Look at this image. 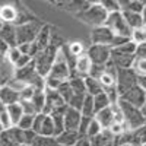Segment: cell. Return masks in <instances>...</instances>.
Wrapping results in <instances>:
<instances>
[{
  "label": "cell",
  "mask_w": 146,
  "mask_h": 146,
  "mask_svg": "<svg viewBox=\"0 0 146 146\" xmlns=\"http://www.w3.org/2000/svg\"><path fill=\"white\" fill-rule=\"evenodd\" d=\"M80 21H83L85 23L92 28H98L105 25V21L108 18V12L102 7L101 2H95V3H88V6L83 10H80L76 15Z\"/></svg>",
  "instance_id": "1"
},
{
  "label": "cell",
  "mask_w": 146,
  "mask_h": 146,
  "mask_svg": "<svg viewBox=\"0 0 146 146\" xmlns=\"http://www.w3.org/2000/svg\"><path fill=\"white\" fill-rule=\"evenodd\" d=\"M118 107L121 110V113H123V117H124V124L129 127L130 131L133 130H137L140 129L142 126L146 124V120L140 111V108H136L130 104H127L126 101L123 100H118Z\"/></svg>",
  "instance_id": "2"
},
{
  "label": "cell",
  "mask_w": 146,
  "mask_h": 146,
  "mask_svg": "<svg viewBox=\"0 0 146 146\" xmlns=\"http://www.w3.org/2000/svg\"><path fill=\"white\" fill-rule=\"evenodd\" d=\"M44 23L38 19H34L29 22H25L22 25H16V45L19 44H31L36 35L42 29Z\"/></svg>",
  "instance_id": "3"
},
{
  "label": "cell",
  "mask_w": 146,
  "mask_h": 146,
  "mask_svg": "<svg viewBox=\"0 0 146 146\" xmlns=\"http://www.w3.org/2000/svg\"><path fill=\"white\" fill-rule=\"evenodd\" d=\"M105 27L111 29L114 35L130 38L131 29L127 27V23L124 21V16H123V13H121V10L120 12H113V13H108V18L105 21Z\"/></svg>",
  "instance_id": "4"
},
{
  "label": "cell",
  "mask_w": 146,
  "mask_h": 146,
  "mask_svg": "<svg viewBox=\"0 0 146 146\" xmlns=\"http://www.w3.org/2000/svg\"><path fill=\"white\" fill-rule=\"evenodd\" d=\"M51 28L48 25H44L42 29L40 31V34L36 35V38L31 42V53L29 56L34 58L35 56H38L40 53H42L45 48L50 45V41H51Z\"/></svg>",
  "instance_id": "5"
},
{
  "label": "cell",
  "mask_w": 146,
  "mask_h": 146,
  "mask_svg": "<svg viewBox=\"0 0 146 146\" xmlns=\"http://www.w3.org/2000/svg\"><path fill=\"white\" fill-rule=\"evenodd\" d=\"M137 85V76L131 69H118L117 72V91L118 94H124Z\"/></svg>",
  "instance_id": "6"
},
{
  "label": "cell",
  "mask_w": 146,
  "mask_h": 146,
  "mask_svg": "<svg viewBox=\"0 0 146 146\" xmlns=\"http://www.w3.org/2000/svg\"><path fill=\"white\" fill-rule=\"evenodd\" d=\"M88 57L91 58L92 64L105 66L111 58V47L107 45H91L88 48Z\"/></svg>",
  "instance_id": "7"
},
{
  "label": "cell",
  "mask_w": 146,
  "mask_h": 146,
  "mask_svg": "<svg viewBox=\"0 0 146 146\" xmlns=\"http://www.w3.org/2000/svg\"><path fill=\"white\" fill-rule=\"evenodd\" d=\"M114 36L115 35L113 34V31L110 29V28H107L105 25L91 29V41H92V45H107V47H111Z\"/></svg>",
  "instance_id": "8"
},
{
  "label": "cell",
  "mask_w": 146,
  "mask_h": 146,
  "mask_svg": "<svg viewBox=\"0 0 146 146\" xmlns=\"http://www.w3.org/2000/svg\"><path fill=\"white\" fill-rule=\"evenodd\" d=\"M120 100L126 101L127 104L136 107V108H142L146 104V92L139 86V85H136V86H133L131 89L126 91L124 94H121Z\"/></svg>",
  "instance_id": "9"
},
{
  "label": "cell",
  "mask_w": 146,
  "mask_h": 146,
  "mask_svg": "<svg viewBox=\"0 0 146 146\" xmlns=\"http://www.w3.org/2000/svg\"><path fill=\"white\" fill-rule=\"evenodd\" d=\"M45 104H44V108H42V114L45 115H50L53 111L56 110H60L66 107V102L63 101V98L58 95L57 91L54 89H45Z\"/></svg>",
  "instance_id": "10"
},
{
  "label": "cell",
  "mask_w": 146,
  "mask_h": 146,
  "mask_svg": "<svg viewBox=\"0 0 146 146\" xmlns=\"http://www.w3.org/2000/svg\"><path fill=\"white\" fill-rule=\"evenodd\" d=\"M91 69H92V62L88 57V54L85 53L82 56H79L75 62V67L72 70V76H79V78H88L91 75Z\"/></svg>",
  "instance_id": "11"
},
{
  "label": "cell",
  "mask_w": 146,
  "mask_h": 146,
  "mask_svg": "<svg viewBox=\"0 0 146 146\" xmlns=\"http://www.w3.org/2000/svg\"><path fill=\"white\" fill-rule=\"evenodd\" d=\"M63 120H64V130L78 131L80 120H82V114H80V111H78V110L67 107L64 114H63Z\"/></svg>",
  "instance_id": "12"
},
{
  "label": "cell",
  "mask_w": 146,
  "mask_h": 146,
  "mask_svg": "<svg viewBox=\"0 0 146 146\" xmlns=\"http://www.w3.org/2000/svg\"><path fill=\"white\" fill-rule=\"evenodd\" d=\"M18 21V9L13 5H0V22L3 25H15Z\"/></svg>",
  "instance_id": "13"
},
{
  "label": "cell",
  "mask_w": 146,
  "mask_h": 146,
  "mask_svg": "<svg viewBox=\"0 0 146 146\" xmlns=\"http://www.w3.org/2000/svg\"><path fill=\"white\" fill-rule=\"evenodd\" d=\"M94 118L98 121L100 126L104 130L110 129V127H111V124L114 123V115H113V111H111V105L104 108V110H101V111H98V113H95Z\"/></svg>",
  "instance_id": "14"
},
{
  "label": "cell",
  "mask_w": 146,
  "mask_h": 146,
  "mask_svg": "<svg viewBox=\"0 0 146 146\" xmlns=\"http://www.w3.org/2000/svg\"><path fill=\"white\" fill-rule=\"evenodd\" d=\"M0 40H2L9 48L16 47V28H15V25H2V29H0Z\"/></svg>",
  "instance_id": "15"
},
{
  "label": "cell",
  "mask_w": 146,
  "mask_h": 146,
  "mask_svg": "<svg viewBox=\"0 0 146 146\" xmlns=\"http://www.w3.org/2000/svg\"><path fill=\"white\" fill-rule=\"evenodd\" d=\"M0 102L5 107L16 104L19 102V94L15 92L13 89H10L7 85H3V86H0Z\"/></svg>",
  "instance_id": "16"
},
{
  "label": "cell",
  "mask_w": 146,
  "mask_h": 146,
  "mask_svg": "<svg viewBox=\"0 0 146 146\" xmlns=\"http://www.w3.org/2000/svg\"><path fill=\"white\" fill-rule=\"evenodd\" d=\"M79 137H80V135L78 131L64 130L58 136H56V142H57V145H62V146H75L76 142L79 140Z\"/></svg>",
  "instance_id": "17"
},
{
  "label": "cell",
  "mask_w": 146,
  "mask_h": 146,
  "mask_svg": "<svg viewBox=\"0 0 146 146\" xmlns=\"http://www.w3.org/2000/svg\"><path fill=\"white\" fill-rule=\"evenodd\" d=\"M35 73H36V70H35V62L32 60V62H31L28 66L15 70V78L19 79V80H22V82H25V83L28 85L29 80L35 76Z\"/></svg>",
  "instance_id": "18"
},
{
  "label": "cell",
  "mask_w": 146,
  "mask_h": 146,
  "mask_svg": "<svg viewBox=\"0 0 146 146\" xmlns=\"http://www.w3.org/2000/svg\"><path fill=\"white\" fill-rule=\"evenodd\" d=\"M121 13H123V16H124V21L127 23V27L131 31L133 29H137V28H140V27L145 25L143 21H142L140 13H130V12H121Z\"/></svg>",
  "instance_id": "19"
},
{
  "label": "cell",
  "mask_w": 146,
  "mask_h": 146,
  "mask_svg": "<svg viewBox=\"0 0 146 146\" xmlns=\"http://www.w3.org/2000/svg\"><path fill=\"white\" fill-rule=\"evenodd\" d=\"M5 110H6V113H7V115H9L10 121H12V124L16 126V124L19 123L21 117L23 115V111H22V107H21V104H19V102H16V104L7 105Z\"/></svg>",
  "instance_id": "20"
},
{
  "label": "cell",
  "mask_w": 146,
  "mask_h": 146,
  "mask_svg": "<svg viewBox=\"0 0 146 146\" xmlns=\"http://www.w3.org/2000/svg\"><path fill=\"white\" fill-rule=\"evenodd\" d=\"M98 82L101 83L102 91L110 89V88H115V86H117V76L113 75V73H110V72H107V70L104 69L102 75L98 78Z\"/></svg>",
  "instance_id": "21"
},
{
  "label": "cell",
  "mask_w": 146,
  "mask_h": 146,
  "mask_svg": "<svg viewBox=\"0 0 146 146\" xmlns=\"http://www.w3.org/2000/svg\"><path fill=\"white\" fill-rule=\"evenodd\" d=\"M85 89H86V94L91 95V96H95L100 92H102V86L98 82V79H94L91 76L85 78Z\"/></svg>",
  "instance_id": "22"
},
{
  "label": "cell",
  "mask_w": 146,
  "mask_h": 146,
  "mask_svg": "<svg viewBox=\"0 0 146 146\" xmlns=\"http://www.w3.org/2000/svg\"><path fill=\"white\" fill-rule=\"evenodd\" d=\"M69 85L73 91V94H79V95H85L86 94V89H85V79L79 78V76H70L69 79Z\"/></svg>",
  "instance_id": "23"
},
{
  "label": "cell",
  "mask_w": 146,
  "mask_h": 146,
  "mask_svg": "<svg viewBox=\"0 0 146 146\" xmlns=\"http://www.w3.org/2000/svg\"><path fill=\"white\" fill-rule=\"evenodd\" d=\"M92 98H94V110H95V113H98V111H101V110H104V108H107V107L111 105V102H110L108 96H107V94H105L104 91L100 92L98 95L92 96ZM94 115H95V114H94Z\"/></svg>",
  "instance_id": "24"
},
{
  "label": "cell",
  "mask_w": 146,
  "mask_h": 146,
  "mask_svg": "<svg viewBox=\"0 0 146 146\" xmlns=\"http://www.w3.org/2000/svg\"><path fill=\"white\" fill-rule=\"evenodd\" d=\"M40 136H45V137H54V124H53V118L51 115H45L42 126L40 129Z\"/></svg>",
  "instance_id": "25"
},
{
  "label": "cell",
  "mask_w": 146,
  "mask_h": 146,
  "mask_svg": "<svg viewBox=\"0 0 146 146\" xmlns=\"http://www.w3.org/2000/svg\"><path fill=\"white\" fill-rule=\"evenodd\" d=\"M80 114L83 117H94L95 114V110H94V98L91 95H85L83 98V102H82V107H80Z\"/></svg>",
  "instance_id": "26"
},
{
  "label": "cell",
  "mask_w": 146,
  "mask_h": 146,
  "mask_svg": "<svg viewBox=\"0 0 146 146\" xmlns=\"http://www.w3.org/2000/svg\"><path fill=\"white\" fill-rule=\"evenodd\" d=\"M130 41L135 42L136 45H140V44H145V42H146V23H145L143 27L131 31V34H130Z\"/></svg>",
  "instance_id": "27"
},
{
  "label": "cell",
  "mask_w": 146,
  "mask_h": 146,
  "mask_svg": "<svg viewBox=\"0 0 146 146\" xmlns=\"http://www.w3.org/2000/svg\"><path fill=\"white\" fill-rule=\"evenodd\" d=\"M136 50H137V45L131 41H127L126 44H123L118 48H114L113 51L115 53H120V54H124V56H129V57H136Z\"/></svg>",
  "instance_id": "28"
},
{
  "label": "cell",
  "mask_w": 146,
  "mask_h": 146,
  "mask_svg": "<svg viewBox=\"0 0 146 146\" xmlns=\"http://www.w3.org/2000/svg\"><path fill=\"white\" fill-rule=\"evenodd\" d=\"M66 50H67L69 56L75 57V58H78L79 56L85 54V47H83V44L79 42V41H72L69 45H66Z\"/></svg>",
  "instance_id": "29"
},
{
  "label": "cell",
  "mask_w": 146,
  "mask_h": 146,
  "mask_svg": "<svg viewBox=\"0 0 146 146\" xmlns=\"http://www.w3.org/2000/svg\"><path fill=\"white\" fill-rule=\"evenodd\" d=\"M44 91H35L34 96L31 98L32 105L35 107V110L38 113H42V108H44V104H45V92Z\"/></svg>",
  "instance_id": "30"
},
{
  "label": "cell",
  "mask_w": 146,
  "mask_h": 146,
  "mask_svg": "<svg viewBox=\"0 0 146 146\" xmlns=\"http://www.w3.org/2000/svg\"><path fill=\"white\" fill-rule=\"evenodd\" d=\"M102 130H104V129L100 126V123L92 117V118H91V123H89V126H88V129H86V133H85V136H86L88 139H94V137L98 136Z\"/></svg>",
  "instance_id": "31"
},
{
  "label": "cell",
  "mask_w": 146,
  "mask_h": 146,
  "mask_svg": "<svg viewBox=\"0 0 146 146\" xmlns=\"http://www.w3.org/2000/svg\"><path fill=\"white\" fill-rule=\"evenodd\" d=\"M131 70L136 73V76H146V58L135 57V62L131 64Z\"/></svg>",
  "instance_id": "32"
},
{
  "label": "cell",
  "mask_w": 146,
  "mask_h": 146,
  "mask_svg": "<svg viewBox=\"0 0 146 146\" xmlns=\"http://www.w3.org/2000/svg\"><path fill=\"white\" fill-rule=\"evenodd\" d=\"M57 92H58V95L63 98V101L66 102V105H67V102L70 101V98L73 96V91H72V88H70V85H69V80L67 82H63L60 86L56 89Z\"/></svg>",
  "instance_id": "33"
},
{
  "label": "cell",
  "mask_w": 146,
  "mask_h": 146,
  "mask_svg": "<svg viewBox=\"0 0 146 146\" xmlns=\"http://www.w3.org/2000/svg\"><path fill=\"white\" fill-rule=\"evenodd\" d=\"M56 145H57L56 137H45L40 135H36V137L31 143V146H56Z\"/></svg>",
  "instance_id": "34"
},
{
  "label": "cell",
  "mask_w": 146,
  "mask_h": 146,
  "mask_svg": "<svg viewBox=\"0 0 146 146\" xmlns=\"http://www.w3.org/2000/svg\"><path fill=\"white\" fill-rule=\"evenodd\" d=\"M34 117L35 115H27L23 114L19 120V123L16 124V127L19 130H31L32 129V123H34Z\"/></svg>",
  "instance_id": "35"
},
{
  "label": "cell",
  "mask_w": 146,
  "mask_h": 146,
  "mask_svg": "<svg viewBox=\"0 0 146 146\" xmlns=\"http://www.w3.org/2000/svg\"><path fill=\"white\" fill-rule=\"evenodd\" d=\"M19 57H21V51L18 50V47H10L9 50L6 51V54H5V58L7 60L10 64H13V66L19 60Z\"/></svg>",
  "instance_id": "36"
},
{
  "label": "cell",
  "mask_w": 146,
  "mask_h": 146,
  "mask_svg": "<svg viewBox=\"0 0 146 146\" xmlns=\"http://www.w3.org/2000/svg\"><path fill=\"white\" fill-rule=\"evenodd\" d=\"M85 95H86V94H85ZM85 95L73 94V96L70 98V101L67 102V107H70V108H75V110H78V111H80V107H82V102H83Z\"/></svg>",
  "instance_id": "37"
},
{
  "label": "cell",
  "mask_w": 146,
  "mask_h": 146,
  "mask_svg": "<svg viewBox=\"0 0 146 146\" xmlns=\"http://www.w3.org/2000/svg\"><path fill=\"white\" fill-rule=\"evenodd\" d=\"M6 85H7V86H9L10 89H13L15 92H18V94H19L23 88H27V86H28V85H27L25 82H22V80H19V79H16V78L10 79Z\"/></svg>",
  "instance_id": "38"
},
{
  "label": "cell",
  "mask_w": 146,
  "mask_h": 146,
  "mask_svg": "<svg viewBox=\"0 0 146 146\" xmlns=\"http://www.w3.org/2000/svg\"><path fill=\"white\" fill-rule=\"evenodd\" d=\"M19 104L22 107L23 114H27V115H36V114H38V111L35 110V107L32 105L31 101H19Z\"/></svg>",
  "instance_id": "39"
},
{
  "label": "cell",
  "mask_w": 146,
  "mask_h": 146,
  "mask_svg": "<svg viewBox=\"0 0 146 146\" xmlns=\"http://www.w3.org/2000/svg\"><path fill=\"white\" fill-rule=\"evenodd\" d=\"M0 127H2L3 131H6V130H9V129H12V127H15L13 124H12V121H10L7 113H6V110L0 113Z\"/></svg>",
  "instance_id": "40"
},
{
  "label": "cell",
  "mask_w": 146,
  "mask_h": 146,
  "mask_svg": "<svg viewBox=\"0 0 146 146\" xmlns=\"http://www.w3.org/2000/svg\"><path fill=\"white\" fill-rule=\"evenodd\" d=\"M34 94H35V89L28 85L27 88H23V89L19 92V101H31V98L34 96Z\"/></svg>",
  "instance_id": "41"
},
{
  "label": "cell",
  "mask_w": 146,
  "mask_h": 146,
  "mask_svg": "<svg viewBox=\"0 0 146 146\" xmlns=\"http://www.w3.org/2000/svg\"><path fill=\"white\" fill-rule=\"evenodd\" d=\"M102 7L108 12V13H113V12H120V3L118 2H110V0H105V2H101Z\"/></svg>",
  "instance_id": "42"
},
{
  "label": "cell",
  "mask_w": 146,
  "mask_h": 146,
  "mask_svg": "<svg viewBox=\"0 0 146 146\" xmlns=\"http://www.w3.org/2000/svg\"><path fill=\"white\" fill-rule=\"evenodd\" d=\"M32 57L31 56H23V54H21V57H19V60L15 63V70L16 69H22V67H25V66H28L31 62H32Z\"/></svg>",
  "instance_id": "43"
},
{
  "label": "cell",
  "mask_w": 146,
  "mask_h": 146,
  "mask_svg": "<svg viewBox=\"0 0 146 146\" xmlns=\"http://www.w3.org/2000/svg\"><path fill=\"white\" fill-rule=\"evenodd\" d=\"M91 118L92 117H83L82 115V120H80V124H79V129H78V133L80 136H85V133H86V129L91 123Z\"/></svg>",
  "instance_id": "44"
},
{
  "label": "cell",
  "mask_w": 146,
  "mask_h": 146,
  "mask_svg": "<svg viewBox=\"0 0 146 146\" xmlns=\"http://www.w3.org/2000/svg\"><path fill=\"white\" fill-rule=\"evenodd\" d=\"M23 133V145H31L34 142V139L36 137V133L31 129V130H22Z\"/></svg>",
  "instance_id": "45"
},
{
  "label": "cell",
  "mask_w": 146,
  "mask_h": 146,
  "mask_svg": "<svg viewBox=\"0 0 146 146\" xmlns=\"http://www.w3.org/2000/svg\"><path fill=\"white\" fill-rule=\"evenodd\" d=\"M136 57L140 58H146V42L137 45V50H136Z\"/></svg>",
  "instance_id": "46"
},
{
  "label": "cell",
  "mask_w": 146,
  "mask_h": 146,
  "mask_svg": "<svg viewBox=\"0 0 146 146\" xmlns=\"http://www.w3.org/2000/svg\"><path fill=\"white\" fill-rule=\"evenodd\" d=\"M75 146H91V139H88L86 136H80Z\"/></svg>",
  "instance_id": "47"
},
{
  "label": "cell",
  "mask_w": 146,
  "mask_h": 146,
  "mask_svg": "<svg viewBox=\"0 0 146 146\" xmlns=\"http://www.w3.org/2000/svg\"><path fill=\"white\" fill-rule=\"evenodd\" d=\"M137 85L146 92V76H137Z\"/></svg>",
  "instance_id": "48"
},
{
  "label": "cell",
  "mask_w": 146,
  "mask_h": 146,
  "mask_svg": "<svg viewBox=\"0 0 146 146\" xmlns=\"http://www.w3.org/2000/svg\"><path fill=\"white\" fill-rule=\"evenodd\" d=\"M140 16H142V21H143V23H146V3H145V7H143V10H142Z\"/></svg>",
  "instance_id": "49"
},
{
  "label": "cell",
  "mask_w": 146,
  "mask_h": 146,
  "mask_svg": "<svg viewBox=\"0 0 146 146\" xmlns=\"http://www.w3.org/2000/svg\"><path fill=\"white\" fill-rule=\"evenodd\" d=\"M5 108H6V107H5L2 102H0V113H2V111H5Z\"/></svg>",
  "instance_id": "50"
},
{
  "label": "cell",
  "mask_w": 146,
  "mask_h": 146,
  "mask_svg": "<svg viewBox=\"0 0 146 146\" xmlns=\"http://www.w3.org/2000/svg\"><path fill=\"white\" fill-rule=\"evenodd\" d=\"M120 146H133V145H120Z\"/></svg>",
  "instance_id": "51"
},
{
  "label": "cell",
  "mask_w": 146,
  "mask_h": 146,
  "mask_svg": "<svg viewBox=\"0 0 146 146\" xmlns=\"http://www.w3.org/2000/svg\"><path fill=\"white\" fill-rule=\"evenodd\" d=\"M19 146H31V145H19Z\"/></svg>",
  "instance_id": "52"
},
{
  "label": "cell",
  "mask_w": 146,
  "mask_h": 146,
  "mask_svg": "<svg viewBox=\"0 0 146 146\" xmlns=\"http://www.w3.org/2000/svg\"><path fill=\"white\" fill-rule=\"evenodd\" d=\"M2 25H3V23H2V22H0V29H2Z\"/></svg>",
  "instance_id": "53"
},
{
  "label": "cell",
  "mask_w": 146,
  "mask_h": 146,
  "mask_svg": "<svg viewBox=\"0 0 146 146\" xmlns=\"http://www.w3.org/2000/svg\"><path fill=\"white\" fill-rule=\"evenodd\" d=\"M2 131H3V130H2V127H0V133H2Z\"/></svg>",
  "instance_id": "54"
},
{
  "label": "cell",
  "mask_w": 146,
  "mask_h": 146,
  "mask_svg": "<svg viewBox=\"0 0 146 146\" xmlns=\"http://www.w3.org/2000/svg\"><path fill=\"white\" fill-rule=\"evenodd\" d=\"M0 146H2V140H0Z\"/></svg>",
  "instance_id": "55"
},
{
  "label": "cell",
  "mask_w": 146,
  "mask_h": 146,
  "mask_svg": "<svg viewBox=\"0 0 146 146\" xmlns=\"http://www.w3.org/2000/svg\"><path fill=\"white\" fill-rule=\"evenodd\" d=\"M56 146H62V145H56Z\"/></svg>",
  "instance_id": "56"
},
{
  "label": "cell",
  "mask_w": 146,
  "mask_h": 146,
  "mask_svg": "<svg viewBox=\"0 0 146 146\" xmlns=\"http://www.w3.org/2000/svg\"><path fill=\"white\" fill-rule=\"evenodd\" d=\"M142 146H146V143H145V145H142Z\"/></svg>",
  "instance_id": "57"
}]
</instances>
